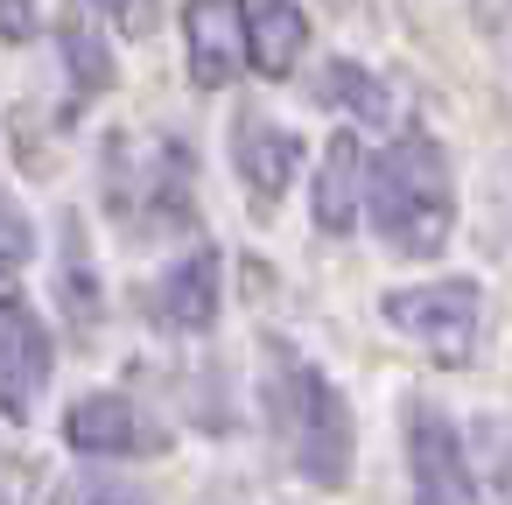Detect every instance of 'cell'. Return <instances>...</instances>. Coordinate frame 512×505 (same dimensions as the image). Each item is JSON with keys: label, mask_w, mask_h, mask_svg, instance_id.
<instances>
[{"label": "cell", "mask_w": 512, "mask_h": 505, "mask_svg": "<svg viewBox=\"0 0 512 505\" xmlns=\"http://www.w3.org/2000/svg\"><path fill=\"white\" fill-rule=\"evenodd\" d=\"M57 505H141V498H134V491H120V484L71 477V484H57Z\"/></svg>", "instance_id": "2e32d148"}, {"label": "cell", "mask_w": 512, "mask_h": 505, "mask_svg": "<svg viewBox=\"0 0 512 505\" xmlns=\"http://www.w3.org/2000/svg\"><path fill=\"white\" fill-rule=\"evenodd\" d=\"M337 8H351V0H337Z\"/></svg>", "instance_id": "d6986e66"}, {"label": "cell", "mask_w": 512, "mask_h": 505, "mask_svg": "<svg viewBox=\"0 0 512 505\" xmlns=\"http://www.w3.org/2000/svg\"><path fill=\"white\" fill-rule=\"evenodd\" d=\"M155 316H162L169 330H211V316H218V246H197V253H183V260L162 274Z\"/></svg>", "instance_id": "30bf717a"}, {"label": "cell", "mask_w": 512, "mask_h": 505, "mask_svg": "<svg viewBox=\"0 0 512 505\" xmlns=\"http://www.w3.org/2000/svg\"><path fill=\"white\" fill-rule=\"evenodd\" d=\"M365 176H372V162L358 155L351 134H337V141L323 148V169H316V232L344 239V232L358 225V190H365Z\"/></svg>", "instance_id": "8fae6325"}, {"label": "cell", "mask_w": 512, "mask_h": 505, "mask_svg": "<svg viewBox=\"0 0 512 505\" xmlns=\"http://www.w3.org/2000/svg\"><path fill=\"white\" fill-rule=\"evenodd\" d=\"M99 8L127 29V36H148L155 29V8H162V0H99Z\"/></svg>", "instance_id": "e0dca14e"}, {"label": "cell", "mask_w": 512, "mask_h": 505, "mask_svg": "<svg viewBox=\"0 0 512 505\" xmlns=\"http://www.w3.org/2000/svg\"><path fill=\"white\" fill-rule=\"evenodd\" d=\"M477 316H484L477 281H421V288H393L386 295V323L400 337H414L442 365H463L477 351Z\"/></svg>", "instance_id": "3957f363"}, {"label": "cell", "mask_w": 512, "mask_h": 505, "mask_svg": "<svg viewBox=\"0 0 512 505\" xmlns=\"http://www.w3.org/2000/svg\"><path fill=\"white\" fill-rule=\"evenodd\" d=\"M64 435H71L85 456H148V449H169L162 428H148L127 393H85V400L64 414Z\"/></svg>", "instance_id": "52a82bcc"}, {"label": "cell", "mask_w": 512, "mask_h": 505, "mask_svg": "<svg viewBox=\"0 0 512 505\" xmlns=\"http://www.w3.org/2000/svg\"><path fill=\"white\" fill-rule=\"evenodd\" d=\"M246 8V57L260 78H288L309 50V22L295 0H239Z\"/></svg>", "instance_id": "9c48e42d"}, {"label": "cell", "mask_w": 512, "mask_h": 505, "mask_svg": "<svg viewBox=\"0 0 512 505\" xmlns=\"http://www.w3.org/2000/svg\"><path fill=\"white\" fill-rule=\"evenodd\" d=\"M232 162H239V183L253 190V204H274L288 183H295V162H302V141L267 120V113H239L232 127Z\"/></svg>", "instance_id": "ba28073f"}, {"label": "cell", "mask_w": 512, "mask_h": 505, "mask_svg": "<svg viewBox=\"0 0 512 505\" xmlns=\"http://www.w3.org/2000/svg\"><path fill=\"white\" fill-rule=\"evenodd\" d=\"M36 36V0H0V43H29Z\"/></svg>", "instance_id": "ac0fdd59"}, {"label": "cell", "mask_w": 512, "mask_h": 505, "mask_svg": "<svg viewBox=\"0 0 512 505\" xmlns=\"http://www.w3.org/2000/svg\"><path fill=\"white\" fill-rule=\"evenodd\" d=\"M407 470H414V505H484L449 414L428 400L407 407Z\"/></svg>", "instance_id": "277c9868"}, {"label": "cell", "mask_w": 512, "mask_h": 505, "mask_svg": "<svg viewBox=\"0 0 512 505\" xmlns=\"http://www.w3.org/2000/svg\"><path fill=\"white\" fill-rule=\"evenodd\" d=\"M365 197H372V225L393 253L407 260H428L449 246L456 232V183H449V162L428 134H400L372 176H365Z\"/></svg>", "instance_id": "7a4b0ae2"}, {"label": "cell", "mask_w": 512, "mask_h": 505, "mask_svg": "<svg viewBox=\"0 0 512 505\" xmlns=\"http://www.w3.org/2000/svg\"><path fill=\"white\" fill-rule=\"evenodd\" d=\"M50 365H57L50 330L36 323V309H29L22 295L0 288V414H8V421H29V414H36V393L50 386Z\"/></svg>", "instance_id": "5b68a950"}, {"label": "cell", "mask_w": 512, "mask_h": 505, "mask_svg": "<svg viewBox=\"0 0 512 505\" xmlns=\"http://www.w3.org/2000/svg\"><path fill=\"white\" fill-rule=\"evenodd\" d=\"M183 43H190V78L204 92L232 85L246 64V8L239 0H190L183 8Z\"/></svg>", "instance_id": "8992f818"}, {"label": "cell", "mask_w": 512, "mask_h": 505, "mask_svg": "<svg viewBox=\"0 0 512 505\" xmlns=\"http://www.w3.org/2000/svg\"><path fill=\"white\" fill-rule=\"evenodd\" d=\"M64 64H71V85H78L85 99H92V92H113V57H106V43L92 36L85 8L64 15Z\"/></svg>", "instance_id": "7c38bea8"}, {"label": "cell", "mask_w": 512, "mask_h": 505, "mask_svg": "<svg viewBox=\"0 0 512 505\" xmlns=\"http://www.w3.org/2000/svg\"><path fill=\"white\" fill-rule=\"evenodd\" d=\"M316 99H330V106H344V113H358V120H386V113H393L386 85H379L372 71H358V64H323Z\"/></svg>", "instance_id": "4fadbf2b"}, {"label": "cell", "mask_w": 512, "mask_h": 505, "mask_svg": "<svg viewBox=\"0 0 512 505\" xmlns=\"http://www.w3.org/2000/svg\"><path fill=\"white\" fill-rule=\"evenodd\" d=\"M267 421L281 428L295 470L323 491H344L351 484V407L344 393L288 344H267Z\"/></svg>", "instance_id": "6da1fadb"}, {"label": "cell", "mask_w": 512, "mask_h": 505, "mask_svg": "<svg viewBox=\"0 0 512 505\" xmlns=\"http://www.w3.org/2000/svg\"><path fill=\"white\" fill-rule=\"evenodd\" d=\"M36 253V232H29V218L8 204V197H0V274H8V267H22Z\"/></svg>", "instance_id": "9a60e30c"}, {"label": "cell", "mask_w": 512, "mask_h": 505, "mask_svg": "<svg viewBox=\"0 0 512 505\" xmlns=\"http://www.w3.org/2000/svg\"><path fill=\"white\" fill-rule=\"evenodd\" d=\"M64 295H71V309H78V316H92V309H99L92 274H85V225H78V218L64 225Z\"/></svg>", "instance_id": "5bb4252c"}]
</instances>
